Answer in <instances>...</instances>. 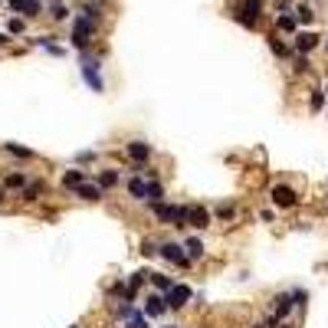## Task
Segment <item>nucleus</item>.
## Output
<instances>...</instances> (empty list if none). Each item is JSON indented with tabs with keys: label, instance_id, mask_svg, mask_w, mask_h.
<instances>
[{
	"label": "nucleus",
	"instance_id": "nucleus-1",
	"mask_svg": "<svg viewBox=\"0 0 328 328\" xmlns=\"http://www.w3.org/2000/svg\"><path fill=\"white\" fill-rule=\"evenodd\" d=\"M155 213H158V220H164V223H174V227H187V207H161V204H158Z\"/></svg>",
	"mask_w": 328,
	"mask_h": 328
},
{
	"label": "nucleus",
	"instance_id": "nucleus-2",
	"mask_svg": "<svg viewBox=\"0 0 328 328\" xmlns=\"http://www.w3.org/2000/svg\"><path fill=\"white\" fill-rule=\"evenodd\" d=\"M92 30H95V17L89 13L86 20H79V23H76V30H72V43L79 46V50H82V46H89V37H92Z\"/></svg>",
	"mask_w": 328,
	"mask_h": 328
},
{
	"label": "nucleus",
	"instance_id": "nucleus-3",
	"mask_svg": "<svg viewBox=\"0 0 328 328\" xmlns=\"http://www.w3.org/2000/svg\"><path fill=\"white\" fill-rule=\"evenodd\" d=\"M164 302L171 305V309H180V305L191 302V289H187V285H171L167 296H164Z\"/></svg>",
	"mask_w": 328,
	"mask_h": 328
},
{
	"label": "nucleus",
	"instance_id": "nucleus-4",
	"mask_svg": "<svg viewBox=\"0 0 328 328\" xmlns=\"http://www.w3.org/2000/svg\"><path fill=\"white\" fill-rule=\"evenodd\" d=\"M260 4L263 0H246V4L240 7V13H236V20H243L246 26H256V20H260Z\"/></svg>",
	"mask_w": 328,
	"mask_h": 328
},
{
	"label": "nucleus",
	"instance_id": "nucleus-5",
	"mask_svg": "<svg viewBox=\"0 0 328 328\" xmlns=\"http://www.w3.org/2000/svg\"><path fill=\"white\" fill-rule=\"evenodd\" d=\"M161 256L164 260H171V263H177V266H187V253H184V246H177V243H164L161 246Z\"/></svg>",
	"mask_w": 328,
	"mask_h": 328
},
{
	"label": "nucleus",
	"instance_id": "nucleus-6",
	"mask_svg": "<svg viewBox=\"0 0 328 328\" xmlns=\"http://www.w3.org/2000/svg\"><path fill=\"white\" fill-rule=\"evenodd\" d=\"M273 200H276L279 207H292V204H296V191L279 184V187H273Z\"/></svg>",
	"mask_w": 328,
	"mask_h": 328
},
{
	"label": "nucleus",
	"instance_id": "nucleus-7",
	"mask_svg": "<svg viewBox=\"0 0 328 328\" xmlns=\"http://www.w3.org/2000/svg\"><path fill=\"white\" fill-rule=\"evenodd\" d=\"M187 220H191L197 230H204L207 223H210V213H207L204 207H191V210H187Z\"/></svg>",
	"mask_w": 328,
	"mask_h": 328
},
{
	"label": "nucleus",
	"instance_id": "nucleus-8",
	"mask_svg": "<svg viewBox=\"0 0 328 328\" xmlns=\"http://www.w3.org/2000/svg\"><path fill=\"white\" fill-rule=\"evenodd\" d=\"M315 43H318L315 33H299V37H296V50H299V53H309Z\"/></svg>",
	"mask_w": 328,
	"mask_h": 328
},
{
	"label": "nucleus",
	"instance_id": "nucleus-9",
	"mask_svg": "<svg viewBox=\"0 0 328 328\" xmlns=\"http://www.w3.org/2000/svg\"><path fill=\"white\" fill-rule=\"evenodd\" d=\"M10 7H13V10H20V13H30V17H33V13H40L37 0H10Z\"/></svg>",
	"mask_w": 328,
	"mask_h": 328
},
{
	"label": "nucleus",
	"instance_id": "nucleus-10",
	"mask_svg": "<svg viewBox=\"0 0 328 328\" xmlns=\"http://www.w3.org/2000/svg\"><path fill=\"white\" fill-rule=\"evenodd\" d=\"M128 155L135 158V161H148V155H151V151H148V144H141V141H131V144H128Z\"/></svg>",
	"mask_w": 328,
	"mask_h": 328
},
{
	"label": "nucleus",
	"instance_id": "nucleus-11",
	"mask_svg": "<svg viewBox=\"0 0 328 328\" xmlns=\"http://www.w3.org/2000/svg\"><path fill=\"white\" fill-rule=\"evenodd\" d=\"M76 191H79V197H82V200H99V197H102V191H99V187L86 184V180H82V184L76 187Z\"/></svg>",
	"mask_w": 328,
	"mask_h": 328
},
{
	"label": "nucleus",
	"instance_id": "nucleus-12",
	"mask_svg": "<svg viewBox=\"0 0 328 328\" xmlns=\"http://www.w3.org/2000/svg\"><path fill=\"white\" fill-rule=\"evenodd\" d=\"M167 309V302H164V299H148V309H144V315H151V318H155V315H161V312Z\"/></svg>",
	"mask_w": 328,
	"mask_h": 328
},
{
	"label": "nucleus",
	"instance_id": "nucleus-13",
	"mask_svg": "<svg viewBox=\"0 0 328 328\" xmlns=\"http://www.w3.org/2000/svg\"><path fill=\"white\" fill-rule=\"evenodd\" d=\"M187 260H197V256H204V243L200 240H187Z\"/></svg>",
	"mask_w": 328,
	"mask_h": 328
},
{
	"label": "nucleus",
	"instance_id": "nucleus-14",
	"mask_svg": "<svg viewBox=\"0 0 328 328\" xmlns=\"http://www.w3.org/2000/svg\"><path fill=\"white\" fill-rule=\"evenodd\" d=\"M82 180H86V174H82V171H69L66 177H62V184H66V187H72V191H76V187H79Z\"/></svg>",
	"mask_w": 328,
	"mask_h": 328
},
{
	"label": "nucleus",
	"instance_id": "nucleus-15",
	"mask_svg": "<svg viewBox=\"0 0 328 328\" xmlns=\"http://www.w3.org/2000/svg\"><path fill=\"white\" fill-rule=\"evenodd\" d=\"M289 309H292V296H279L276 299V318H282Z\"/></svg>",
	"mask_w": 328,
	"mask_h": 328
},
{
	"label": "nucleus",
	"instance_id": "nucleus-16",
	"mask_svg": "<svg viewBox=\"0 0 328 328\" xmlns=\"http://www.w3.org/2000/svg\"><path fill=\"white\" fill-rule=\"evenodd\" d=\"M128 194H131V197H144V194H148V184H144V180H135V177H131Z\"/></svg>",
	"mask_w": 328,
	"mask_h": 328
},
{
	"label": "nucleus",
	"instance_id": "nucleus-17",
	"mask_svg": "<svg viewBox=\"0 0 328 328\" xmlns=\"http://www.w3.org/2000/svg\"><path fill=\"white\" fill-rule=\"evenodd\" d=\"M161 184H148V194H144V197H148V200H161Z\"/></svg>",
	"mask_w": 328,
	"mask_h": 328
},
{
	"label": "nucleus",
	"instance_id": "nucleus-18",
	"mask_svg": "<svg viewBox=\"0 0 328 328\" xmlns=\"http://www.w3.org/2000/svg\"><path fill=\"white\" fill-rule=\"evenodd\" d=\"M151 282H155L161 292H167V289H171V279H167V276H151Z\"/></svg>",
	"mask_w": 328,
	"mask_h": 328
},
{
	"label": "nucleus",
	"instance_id": "nucleus-19",
	"mask_svg": "<svg viewBox=\"0 0 328 328\" xmlns=\"http://www.w3.org/2000/svg\"><path fill=\"white\" fill-rule=\"evenodd\" d=\"M50 13H53L56 20H66V13H69V10H66L62 4H50Z\"/></svg>",
	"mask_w": 328,
	"mask_h": 328
},
{
	"label": "nucleus",
	"instance_id": "nucleus-20",
	"mask_svg": "<svg viewBox=\"0 0 328 328\" xmlns=\"http://www.w3.org/2000/svg\"><path fill=\"white\" fill-rule=\"evenodd\" d=\"M115 180H118V177H115V171H105V174L99 177V184H102V187H112Z\"/></svg>",
	"mask_w": 328,
	"mask_h": 328
},
{
	"label": "nucleus",
	"instance_id": "nucleus-21",
	"mask_svg": "<svg viewBox=\"0 0 328 328\" xmlns=\"http://www.w3.org/2000/svg\"><path fill=\"white\" fill-rule=\"evenodd\" d=\"M279 30H296V17H279Z\"/></svg>",
	"mask_w": 328,
	"mask_h": 328
},
{
	"label": "nucleus",
	"instance_id": "nucleus-22",
	"mask_svg": "<svg viewBox=\"0 0 328 328\" xmlns=\"http://www.w3.org/2000/svg\"><path fill=\"white\" fill-rule=\"evenodd\" d=\"M7 151H10V155H17V158H30V151L20 148V144H7Z\"/></svg>",
	"mask_w": 328,
	"mask_h": 328
},
{
	"label": "nucleus",
	"instance_id": "nucleus-23",
	"mask_svg": "<svg viewBox=\"0 0 328 328\" xmlns=\"http://www.w3.org/2000/svg\"><path fill=\"white\" fill-rule=\"evenodd\" d=\"M7 184H10V187H23L26 177H23V174H10V177H7Z\"/></svg>",
	"mask_w": 328,
	"mask_h": 328
},
{
	"label": "nucleus",
	"instance_id": "nucleus-24",
	"mask_svg": "<svg viewBox=\"0 0 328 328\" xmlns=\"http://www.w3.org/2000/svg\"><path fill=\"white\" fill-rule=\"evenodd\" d=\"M296 17H299V20H302V23H312V17H315V13H312V10H309V7H302V10H299V13H296Z\"/></svg>",
	"mask_w": 328,
	"mask_h": 328
},
{
	"label": "nucleus",
	"instance_id": "nucleus-25",
	"mask_svg": "<svg viewBox=\"0 0 328 328\" xmlns=\"http://www.w3.org/2000/svg\"><path fill=\"white\" fill-rule=\"evenodd\" d=\"M128 328H144V315H128Z\"/></svg>",
	"mask_w": 328,
	"mask_h": 328
},
{
	"label": "nucleus",
	"instance_id": "nucleus-26",
	"mask_svg": "<svg viewBox=\"0 0 328 328\" xmlns=\"http://www.w3.org/2000/svg\"><path fill=\"white\" fill-rule=\"evenodd\" d=\"M7 30H10V33H23V20H10V23H7Z\"/></svg>",
	"mask_w": 328,
	"mask_h": 328
},
{
	"label": "nucleus",
	"instance_id": "nucleus-27",
	"mask_svg": "<svg viewBox=\"0 0 328 328\" xmlns=\"http://www.w3.org/2000/svg\"><path fill=\"white\" fill-rule=\"evenodd\" d=\"M322 102H325V95H322V92L312 95V108H322Z\"/></svg>",
	"mask_w": 328,
	"mask_h": 328
},
{
	"label": "nucleus",
	"instance_id": "nucleus-28",
	"mask_svg": "<svg viewBox=\"0 0 328 328\" xmlns=\"http://www.w3.org/2000/svg\"><path fill=\"white\" fill-rule=\"evenodd\" d=\"M273 50H276V56H285V46L279 43V40H273Z\"/></svg>",
	"mask_w": 328,
	"mask_h": 328
},
{
	"label": "nucleus",
	"instance_id": "nucleus-29",
	"mask_svg": "<svg viewBox=\"0 0 328 328\" xmlns=\"http://www.w3.org/2000/svg\"><path fill=\"white\" fill-rule=\"evenodd\" d=\"M164 328H177V325H164Z\"/></svg>",
	"mask_w": 328,
	"mask_h": 328
},
{
	"label": "nucleus",
	"instance_id": "nucleus-30",
	"mask_svg": "<svg viewBox=\"0 0 328 328\" xmlns=\"http://www.w3.org/2000/svg\"><path fill=\"white\" fill-rule=\"evenodd\" d=\"M4 40H7V37H0V43H4Z\"/></svg>",
	"mask_w": 328,
	"mask_h": 328
},
{
	"label": "nucleus",
	"instance_id": "nucleus-31",
	"mask_svg": "<svg viewBox=\"0 0 328 328\" xmlns=\"http://www.w3.org/2000/svg\"><path fill=\"white\" fill-rule=\"evenodd\" d=\"M256 328H266V325H256Z\"/></svg>",
	"mask_w": 328,
	"mask_h": 328
}]
</instances>
